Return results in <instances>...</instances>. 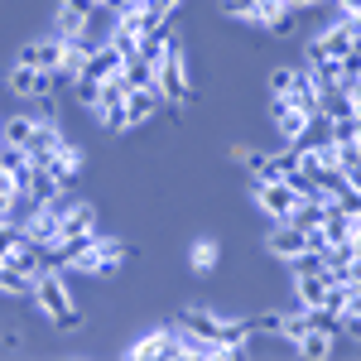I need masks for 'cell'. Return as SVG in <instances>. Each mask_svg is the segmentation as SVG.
Listing matches in <instances>:
<instances>
[{"instance_id":"1","label":"cell","mask_w":361,"mask_h":361,"mask_svg":"<svg viewBox=\"0 0 361 361\" xmlns=\"http://www.w3.org/2000/svg\"><path fill=\"white\" fill-rule=\"evenodd\" d=\"M34 304L44 308L63 333L82 328V313H78L73 294H68V284H63V270H39V275H34Z\"/></svg>"},{"instance_id":"2","label":"cell","mask_w":361,"mask_h":361,"mask_svg":"<svg viewBox=\"0 0 361 361\" xmlns=\"http://www.w3.org/2000/svg\"><path fill=\"white\" fill-rule=\"evenodd\" d=\"M154 92H159V102H193V87H188V68H183V49L169 39L164 54L154 58Z\"/></svg>"},{"instance_id":"3","label":"cell","mask_w":361,"mask_h":361,"mask_svg":"<svg viewBox=\"0 0 361 361\" xmlns=\"http://www.w3.org/2000/svg\"><path fill=\"white\" fill-rule=\"evenodd\" d=\"M352 54H357V15H337V25L308 44V63H337Z\"/></svg>"},{"instance_id":"4","label":"cell","mask_w":361,"mask_h":361,"mask_svg":"<svg viewBox=\"0 0 361 361\" xmlns=\"http://www.w3.org/2000/svg\"><path fill=\"white\" fill-rule=\"evenodd\" d=\"M250 193H255V202L265 207V217H270V222H289V217H294V207H299V193H294L284 178H255V188H250Z\"/></svg>"},{"instance_id":"5","label":"cell","mask_w":361,"mask_h":361,"mask_svg":"<svg viewBox=\"0 0 361 361\" xmlns=\"http://www.w3.org/2000/svg\"><path fill=\"white\" fill-rule=\"evenodd\" d=\"M121 265H126V246H121V241H111V236H106V241L97 236V241H92V250H87L73 270H82V275H111V270H121Z\"/></svg>"},{"instance_id":"6","label":"cell","mask_w":361,"mask_h":361,"mask_svg":"<svg viewBox=\"0 0 361 361\" xmlns=\"http://www.w3.org/2000/svg\"><path fill=\"white\" fill-rule=\"evenodd\" d=\"M5 82H10V92H15V97H34V102H39V97H49V87H54V73H39V68H25V63H15Z\"/></svg>"},{"instance_id":"7","label":"cell","mask_w":361,"mask_h":361,"mask_svg":"<svg viewBox=\"0 0 361 361\" xmlns=\"http://www.w3.org/2000/svg\"><path fill=\"white\" fill-rule=\"evenodd\" d=\"M92 10H97V0H63L58 5V39L68 44V39H78L92 20Z\"/></svg>"},{"instance_id":"8","label":"cell","mask_w":361,"mask_h":361,"mask_svg":"<svg viewBox=\"0 0 361 361\" xmlns=\"http://www.w3.org/2000/svg\"><path fill=\"white\" fill-rule=\"evenodd\" d=\"M44 169L54 173L63 188H68V183L82 173V149H78V145H68V140H58V149L49 154V159H44Z\"/></svg>"},{"instance_id":"9","label":"cell","mask_w":361,"mask_h":361,"mask_svg":"<svg viewBox=\"0 0 361 361\" xmlns=\"http://www.w3.org/2000/svg\"><path fill=\"white\" fill-rule=\"evenodd\" d=\"M58 58H63V39H34V44H25L20 49V63L25 68H39V73H58Z\"/></svg>"},{"instance_id":"10","label":"cell","mask_w":361,"mask_h":361,"mask_svg":"<svg viewBox=\"0 0 361 361\" xmlns=\"http://www.w3.org/2000/svg\"><path fill=\"white\" fill-rule=\"evenodd\" d=\"M130 361H154V357H178V342H173V328H159V333L140 337V342H130V352H126Z\"/></svg>"},{"instance_id":"11","label":"cell","mask_w":361,"mask_h":361,"mask_svg":"<svg viewBox=\"0 0 361 361\" xmlns=\"http://www.w3.org/2000/svg\"><path fill=\"white\" fill-rule=\"evenodd\" d=\"M116 73H121V54H116L111 44L102 39V44H97V49L82 58V78H92V82H106V78H116Z\"/></svg>"},{"instance_id":"12","label":"cell","mask_w":361,"mask_h":361,"mask_svg":"<svg viewBox=\"0 0 361 361\" xmlns=\"http://www.w3.org/2000/svg\"><path fill=\"white\" fill-rule=\"evenodd\" d=\"M154 111H159V92H154V87H130V92H126V126H130V130L145 126Z\"/></svg>"},{"instance_id":"13","label":"cell","mask_w":361,"mask_h":361,"mask_svg":"<svg viewBox=\"0 0 361 361\" xmlns=\"http://www.w3.org/2000/svg\"><path fill=\"white\" fill-rule=\"evenodd\" d=\"M270 116H275V130L284 140H299L308 126V116L299 111V106H289V97H270Z\"/></svg>"},{"instance_id":"14","label":"cell","mask_w":361,"mask_h":361,"mask_svg":"<svg viewBox=\"0 0 361 361\" xmlns=\"http://www.w3.org/2000/svg\"><path fill=\"white\" fill-rule=\"evenodd\" d=\"M265 250L279 255V260H289V255H299V250H308V246H304V231L294 222H275V231L265 236Z\"/></svg>"},{"instance_id":"15","label":"cell","mask_w":361,"mask_h":361,"mask_svg":"<svg viewBox=\"0 0 361 361\" xmlns=\"http://www.w3.org/2000/svg\"><path fill=\"white\" fill-rule=\"evenodd\" d=\"M178 328L217 347V328H222V318H217V313H207V308H183V313H178Z\"/></svg>"},{"instance_id":"16","label":"cell","mask_w":361,"mask_h":361,"mask_svg":"<svg viewBox=\"0 0 361 361\" xmlns=\"http://www.w3.org/2000/svg\"><path fill=\"white\" fill-rule=\"evenodd\" d=\"M5 265H10V270H20V275H39V270H49V260H44V246H34V241H20V246L10 250V255H5Z\"/></svg>"},{"instance_id":"17","label":"cell","mask_w":361,"mask_h":361,"mask_svg":"<svg viewBox=\"0 0 361 361\" xmlns=\"http://www.w3.org/2000/svg\"><path fill=\"white\" fill-rule=\"evenodd\" d=\"M87 231H97V212L82 207V202H68V212L58 217V241L63 236H87Z\"/></svg>"},{"instance_id":"18","label":"cell","mask_w":361,"mask_h":361,"mask_svg":"<svg viewBox=\"0 0 361 361\" xmlns=\"http://www.w3.org/2000/svg\"><path fill=\"white\" fill-rule=\"evenodd\" d=\"M328 289H333V275H328V270H318V275H299V279H294V294H299V304H304V308L328 304Z\"/></svg>"},{"instance_id":"19","label":"cell","mask_w":361,"mask_h":361,"mask_svg":"<svg viewBox=\"0 0 361 361\" xmlns=\"http://www.w3.org/2000/svg\"><path fill=\"white\" fill-rule=\"evenodd\" d=\"M294 352H299L304 361H328V357H333V337L318 333V328H308V333L294 337Z\"/></svg>"},{"instance_id":"20","label":"cell","mask_w":361,"mask_h":361,"mask_svg":"<svg viewBox=\"0 0 361 361\" xmlns=\"http://www.w3.org/2000/svg\"><path fill=\"white\" fill-rule=\"evenodd\" d=\"M39 130V121L34 116H10V121H0V145H15V149H25L29 140Z\"/></svg>"},{"instance_id":"21","label":"cell","mask_w":361,"mask_h":361,"mask_svg":"<svg viewBox=\"0 0 361 361\" xmlns=\"http://www.w3.org/2000/svg\"><path fill=\"white\" fill-rule=\"evenodd\" d=\"M265 29H270L275 39H289V34L299 29V10H289V5H275V10H270V20H265Z\"/></svg>"},{"instance_id":"22","label":"cell","mask_w":361,"mask_h":361,"mask_svg":"<svg viewBox=\"0 0 361 361\" xmlns=\"http://www.w3.org/2000/svg\"><path fill=\"white\" fill-rule=\"evenodd\" d=\"M0 294H15V299H25V294H34V279L20 275V270H10V265L0 260Z\"/></svg>"},{"instance_id":"23","label":"cell","mask_w":361,"mask_h":361,"mask_svg":"<svg viewBox=\"0 0 361 361\" xmlns=\"http://www.w3.org/2000/svg\"><path fill=\"white\" fill-rule=\"evenodd\" d=\"M97 121H102V130H130L126 126V102H102V106H92Z\"/></svg>"},{"instance_id":"24","label":"cell","mask_w":361,"mask_h":361,"mask_svg":"<svg viewBox=\"0 0 361 361\" xmlns=\"http://www.w3.org/2000/svg\"><path fill=\"white\" fill-rule=\"evenodd\" d=\"M284 265H289V275H294V279H299V275H318V270H323V250H299V255H289Z\"/></svg>"},{"instance_id":"25","label":"cell","mask_w":361,"mask_h":361,"mask_svg":"<svg viewBox=\"0 0 361 361\" xmlns=\"http://www.w3.org/2000/svg\"><path fill=\"white\" fill-rule=\"evenodd\" d=\"M217 260H222L217 241H207V236H202V241H193V270H202V275H207V270H212Z\"/></svg>"},{"instance_id":"26","label":"cell","mask_w":361,"mask_h":361,"mask_svg":"<svg viewBox=\"0 0 361 361\" xmlns=\"http://www.w3.org/2000/svg\"><path fill=\"white\" fill-rule=\"evenodd\" d=\"M250 333L284 337V313H255V318H250Z\"/></svg>"},{"instance_id":"27","label":"cell","mask_w":361,"mask_h":361,"mask_svg":"<svg viewBox=\"0 0 361 361\" xmlns=\"http://www.w3.org/2000/svg\"><path fill=\"white\" fill-rule=\"evenodd\" d=\"M73 97H78L87 111H92V106H97V97H102V82H92V78H82V73H78V78H73Z\"/></svg>"},{"instance_id":"28","label":"cell","mask_w":361,"mask_h":361,"mask_svg":"<svg viewBox=\"0 0 361 361\" xmlns=\"http://www.w3.org/2000/svg\"><path fill=\"white\" fill-rule=\"evenodd\" d=\"M25 241V226H15V222H0V260L10 255V250Z\"/></svg>"},{"instance_id":"29","label":"cell","mask_w":361,"mask_h":361,"mask_svg":"<svg viewBox=\"0 0 361 361\" xmlns=\"http://www.w3.org/2000/svg\"><path fill=\"white\" fill-rule=\"evenodd\" d=\"M140 5H145V10H149L154 20H169V15H173V10H178L183 0H140Z\"/></svg>"},{"instance_id":"30","label":"cell","mask_w":361,"mask_h":361,"mask_svg":"<svg viewBox=\"0 0 361 361\" xmlns=\"http://www.w3.org/2000/svg\"><path fill=\"white\" fill-rule=\"evenodd\" d=\"M289 82H294V68H275V73H270V92H275V97H284Z\"/></svg>"},{"instance_id":"31","label":"cell","mask_w":361,"mask_h":361,"mask_svg":"<svg viewBox=\"0 0 361 361\" xmlns=\"http://www.w3.org/2000/svg\"><path fill=\"white\" fill-rule=\"evenodd\" d=\"M250 5H255V0H222V10L231 15V20H241V15L250 10Z\"/></svg>"},{"instance_id":"32","label":"cell","mask_w":361,"mask_h":361,"mask_svg":"<svg viewBox=\"0 0 361 361\" xmlns=\"http://www.w3.org/2000/svg\"><path fill=\"white\" fill-rule=\"evenodd\" d=\"M337 15H361V0H337Z\"/></svg>"},{"instance_id":"33","label":"cell","mask_w":361,"mask_h":361,"mask_svg":"<svg viewBox=\"0 0 361 361\" xmlns=\"http://www.w3.org/2000/svg\"><path fill=\"white\" fill-rule=\"evenodd\" d=\"M289 10H313V5H328V0H284Z\"/></svg>"},{"instance_id":"34","label":"cell","mask_w":361,"mask_h":361,"mask_svg":"<svg viewBox=\"0 0 361 361\" xmlns=\"http://www.w3.org/2000/svg\"><path fill=\"white\" fill-rule=\"evenodd\" d=\"M126 5H140V0H106V10H116V15H121Z\"/></svg>"},{"instance_id":"35","label":"cell","mask_w":361,"mask_h":361,"mask_svg":"<svg viewBox=\"0 0 361 361\" xmlns=\"http://www.w3.org/2000/svg\"><path fill=\"white\" fill-rule=\"evenodd\" d=\"M255 5H284V0H255Z\"/></svg>"},{"instance_id":"36","label":"cell","mask_w":361,"mask_h":361,"mask_svg":"<svg viewBox=\"0 0 361 361\" xmlns=\"http://www.w3.org/2000/svg\"><path fill=\"white\" fill-rule=\"evenodd\" d=\"M97 5H106V0H97Z\"/></svg>"}]
</instances>
